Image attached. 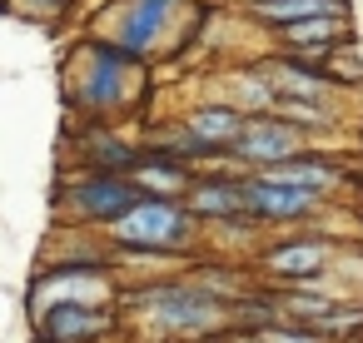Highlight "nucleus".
I'll use <instances>...</instances> for the list:
<instances>
[{"label":"nucleus","mask_w":363,"mask_h":343,"mask_svg":"<svg viewBox=\"0 0 363 343\" xmlns=\"http://www.w3.org/2000/svg\"><path fill=\"white\" fill-rule=\"evenodd\" d=\"M130 308L155 338L169 343H214L224 328H234V298L204 288L199 279H164L130 293Z\"/></svg>","instance_id":"1"},{"label":"nucleus","mask_w":363,"mask_h":343,"mask_svg":"<svg viewBox=\"0 0 363 343\" xmlns=\"http://www.w3.org/2000/svg\"><path fill=\"white\" fill-rule=\"evenodd\" d=\"M135 70H140V60L130 50L110 45L105 35H90L65 65V100L80 105V115H90V120H110L130 105Z\"/></svg>","instance_id":"2"},{"label":"nucleus","mask_w":363,"mask_h":343,"mask_svg":"<svg viewBox=\"0 0 363 343\" xmlns=\"http://www.w3.org/2000/svg\"><path fill=\"white\" fill-rule=\"evenodd\" d=\"M199 219L189 214L184 199H160V194H140L110 229L105 239L120 249V254H174V249H189L199 239Z\"/></svg>","instance_id":"3"},{"label":"nucleus","mask_w":363,"mask_h":343,"mask_svg":"<svg viewBox=\"0 0 363 343\" xmlns=\"http://www.w3.org/2000/svg\"><path fill=\"white\" fill-rule=\"evenodd\" d=\"M145 189L130 179V174H95V169H80V174H65L60 189H55V214L65 224H100L110 229Z\"/></svg>","instance_id":"4"},{"label":"nucleus","mask_w":363,"mask_h":343,"mask_svg":"<svg viewBox=\"0 0 363 343\" xmlns=\"http://www.w3.org/2000/svg\"><path fill=\"white\" fill-rule=\"evenodd\" d=\"M174 11H179V0H115L95 35H105L110 45L130 50L135 60H150L160 50V35L174 21Z\"/></svg>","instance_id":"5"},{"label":"nucleus","mask_w":363,"mask_h":343,"mask_svg":"<svg viewBox=\"0 0 363 343\" xmlns=\"http://www.w3.org/2000/svg\"><path fill=\"white\" fill-rule=\"evenodd\" d=\"M308 140H313V135H303V130L289 125L284 115H249V125H244V135L234 140L229 159L244 164V169H269V164H279V159H294V154L313 150Z\"/></svg>","instance_id":"6"},{"label":"nucleus","mask_w":363,"mask_h":343,"mask_svg":"<svg viewBox=\"0 0 363 343\" xmlns=\"http://www.w3.org/2000/svg\"><path fill=\"white\" fill-rule=\"evenodd\" d=\"M105 333H115L110 303H55V308L35 313L40 343H105Z\"/></svg>","instance_id":"7"},{"label":"nucleus","mask_w":363,"mask_h":343,"mask_svg":"<svg viewBox=\"0 0 363 343\" xmlns=\"http://www.w3.org/2000/svg\"><path fill=\"white\" fill-rule=\"evenodd\" d=\"M323 204V194H308V189H294V184H279L259 169H249V214L269 229H289V224H303L313 219V209Z\"/></svg>","instance_id":"8"},{"label":"nucleus","mask_w":363,"mask_h":343,"mask_svg":"<svg viewBox=\"0 0 363 343\" xmlns=\"http://www.w3.org/2000/svg\"><path fill=\"white\" fill-rule=\"evenodd\" d=\"M189 214L199 224H219L234 214H249V174H229V169H204L194 174L189 194H184Z\"/></svg>","instance_id":"9"},{"label":"nucleus","mask_w":363,"mask_h":343,"mask_svg":"<svg viewBox=\"0 0 363 343\" xmlns=\"http://www.w3.org/2000/svg\"><path fill=\"white\" fill-rule=\"evenodd\" d=\"M328 259H333V244H328V239L294 234V239L269 244V249L259 254V269H264L269 279H289V283H298V279H318V274L328 269Z\"/></svg>","instance_id":"10"},{"label":"nucleus","mask_w":363,"mask_h":343,"mask_svg":"<svg viewBox=\"0 0 363 343\" xmlns=\"http://www.w3.org/2000/svg\"><path fill=\"white\" fill-rule=\"evenodd\" d=\"M259 174L279 179V184H294V189H308V194H323V199H333V194L348 184L343 164L328 159V154H318V150H303V154H294V159H279V164H269V169H259Z\"/></svg>","instance_id":"11"},{"label":"nucleus","mask_w":363,"mask_h":343,"mask_svg":"<svg viewBox=\"0 0 363 343\" xmlns=\"http://www.w3.org/2000/svg\"><path fill=\"white\" fill-rule=\"evenodd\" d=\"M75 159H80V169H95V174H130L145 159V150L130 145L120 130H90V135H80Z\"/></svg>","instance_id":"12"},{"label":"nucleus","mask_w":363,"mask_h":343,"mask_svg":"<svg viewBox=\"0 0 363 343\" xmlns=\"http://www.w3.org/2000/svg\"><path fill=\"white\" fill-rule=\"evenodd\" d=\"M249 21L269 26V30H284V26H298V21H313V16H353L348 0H249Z\"/></svg>","instance_id":"13"},{"label":"nucleus","mask_w":363,"mask_h":343,"mask_svg":"<svg viewBox=\"0 0 363 343\" xmlns=\"http://www.w3.org/2000/svg\"><path fill=\"white\" fill-rule=\"evenodd\" d=\"M184 125H189L199 140H209V145H219V150H234V140L244 135L249 115H244L234 100H209V105H194V110L184 115Z\"/></svg>","instance_id":"14"},{"label":"nucleus","mask_w":363,"mask_h":343,"mask_svg":"<svg viewBox=\"0 0 363 343\" xmlns=\"http://www.w3.org/2000/svg\"><path fill=\"white\" fill-rule=\"evenodd\" d=\"M130 179H135L145 194H160V199H184L189 184H194L189 164H179V159H169V154H155V150H145V159L130 169Z\"/></svg>","instance_id":"15"},{"label":"nucleus","mask_w":363,"mask_h":343,"mask_svg":"<svg viewBox=\"0 0 363 343\" xmlns=\"http://www.w3.org/2000/svg\"><path fill=\"white\" fill-rule=\"evenodd\" d=\"M274 115H284V120H289V125H298L303 135H328V130H338L333 100H294V95H279Z\"/></svg>","instance_id":"16"},{"label":"nucleus","mask_w":363,"mask_h":343,"mask_svg":"<svg viewBox=\"0 0 363 343\" xmlns=\"http://www.w3.org/2000/svg\"><path fill=\"white\" fill-rule=\"evenodd\" d=\"M279 303H284V318H289V323L318 328V323L343 303V293H279Z\"/></svg>","instance_id":"17"},{"label":"nucleus","mask_w":363,"mask_h":343,"mask_svg":"<svg viewBox=\"0 0 363 343\" xmlns=\"http://www.w3.org/2000/svg\"><path fill=\"white\" fill-rule=\"evenodd\" d=\"M318 333L328 338V343H353V338H363V303H338L323 323H318Z\"/></svg>","instance_id":"18"},{"label":"nucleus","mask_w":363,"mask_h":343,"mask_svg":"<svg viewBox=\"0 0 363 343\" xmlns=\"http://www.w3.org/2000/svg\"><path fill=\"white\" fill-rule=\"evenodd\" d=\"M323 75H328L338 90H353V85L363 80V60L353 55V40H348V45H338V50L323 60Z\"/></svg>","instance_id":"19"},{"label":"nucleus","mask_w":363,"mask_h":343,"mask_svg":"<svg viewBox=\"0 0 363 343\" xmlns=\"http://www.w3.org/2000/svg\"><path fill=\"white\" fill-rule=\"evenodd\" d=\"M11 6H26V0H11ZM30 6H35L40 16H50V21H60V16L70 11V0H30Z\"/></svg>","instance_id":"20"}]
</instances>
